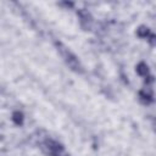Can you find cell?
Segmentation results:
<instances>
[{"label": "cell", "instance_id": "6da1fadb", "mask_svg": "<svg viewBox=\"0 0 156 156\" xmlns=\"http://www.w3.org/2000/svg\"><path fill=\"white\" fill-rule=\"evenodd\" d=\"M63 56H65V58H66V62H67V65L72 68V69H74V71H80V63H79V61L77 60V57L73 55V54H71L68 50L67 51H65L63 52Z\"/></svg>", "mask_w": 156, "mask_h": 156}, {"label": "cell", "instance_id": "7a4b0ae2", "mask_svg": "<svg viewBox=\"0 0 156 156\" xmlns=\"http://www.w3.org/2000/svg\"><path fill=\"white\" fill-rule=\"evenodd\" d=\"M139 96H140V100L143 102L149 104V102L152 101V96H154L152 95V90L150 88H145V89H143V90L139 91Z\"/></svg>", "mask_w": 156, "mask_h": 156}, {"label": "cell", "instance_id": "3957f363", "mask_svg": "<svg viewBox=\"0 0 156 156\" xmlns=\"http://www.w3.org/2000/svg\"><path fill=\"white\" fill-rule=\"evenodd\" d=\"M136 73L139 76H143V77H146L149 74V67L146 63L144 62H140L138 66H136Z\"/></svg>", "mask_w": 156, "mask_h": 156}, {"label": "cell", "instance_id": "277c9868", "mask_svg": "<svg viewBox=\"0 0 156 156\" xmlns=\"http://www.w3.org/2000/svg\"><path fill=\"white\" fill-rule=\"evenodd\" d=\"M136 34H138V37H140V38H147L151 33H150L149 27H146V26H140V27L136 29Z\"/></svg>", "mask_w": 156, "mask_h": 156}, {"label": "cell", "instance_id": "5b68a950", "mask_svg": "<svg viewBox=\"0 0 156 156\" xmlns=\"http://www.w3.org/2000/svg\"><path fill=\"white\" fill-rule=\"evenodd\" d=\"M23 119H24V117H23V113H22V112L15 111V112L12 113V121H13L15 124L21 126V124L23 123Z\"/></svg>", "mask_w": 156, "mask_h": 156}, {"label": "cell", "instance_id": "8992f818", "mask_svg": "<svg viewBox=\"0 0 156 156\" xmlns=\"http://www.w3.org/2000/svg\"><path fill=\"white\" fill-rule=\"evenodd\" d=\"M152 82H154L152 76H146V78H145V83H146V84H149V83H152Z\"/></svg>", "mask_w": 156, "mask_h": 156}]
</instances>
